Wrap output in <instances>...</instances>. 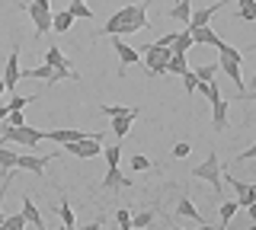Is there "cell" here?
<instances>
[{
	"mask_svg": "<svg viewBox=\"0 0 256 230\" xmlns=\"http://www.w3.org/2000/svg\"><path fill=\"white\" fill-rule=\"evenodd\" d=\"M176 214H180V218H186V221H196V224H208V218H202V214H198V208L189 202V198H180Z\"/></svg>",
	"mask_w": 256,
	"mask_h": 230,
	"instance_id": "18",
	"label": "cell"
},
{
	"mask_svg": "<svg viewBox=\"0 0 256 230\" xmlns=\"http://www.w3.org/2000/svg\"><path fill=\"white\" fill-rule=\"evenodd\" d=\"M29 102H36V96H13L10 102H6V109H10V112H22Z\"/></svg>",
	"mask_w": 256,
	"mask_h": 230,
	"instance_id": "36",
	"label": "cell"
},
{
	"mask_svg": "<svg viewBox=\"0 0 256 230\" xmlns=\"http://www.w3.org/2000/svg\"><path fill=\"white\" fill-rule=\"evenodd\" d=\"M80 138H90L86 131H77V128H54V131H45V141H54V144H74Z\"/></svg>",
	"mask_w": 256,
	"mask_h": 230,
	"instance_id": "14",
	"label": "cell"
},
{
	"mask_svg": "<svg viewBox=\"0 0 256 230\" xmlns=\"http://www.w3.org/2000/svg\"><path fill=\"white\" fill-rule=\"evenodd\" d=\"M228 112H230V102L228 99L212 102V128L214 131H224V128H228Z\"/></svg>",
	"mask_w": 256,
	"mask_h": 230,
	"instance_id": "16",
	"label": "cell"
},
{
	"mask_svg": "<svg viewBox=\"0 0 256 230\" xmlns=\"http://www.w3.org/2000/svg\"><path fill=\"white\" fill-rule=\"evenodd\" d=\"M246 230H256V224H253V227H246Z\"/></svg>",
	"mask_w": 256,
	"mask_h": 230,
	"instance_id": "51",
	"label": "cell"
},
{
	"mask_svg": "<svg viewBox=\"0 0 256 230\" xmlns=\"http://www.w3.org/2000/svg\"><path fill=\"white\" fill-rule=\"evenodd\" d=\"M192 179H205L214 195L224 192V176H221V163H218V154H214V150L198 166H192Z\"/></svg>",
	"mask_w": 256,
	"mask_h": 230,
	"instance_id": "4",
	"label": "cell"
},
{
	"mask_svg": "<svg viewBox=\"0 0 256 230\" xmlns=\"http://www.w3.org/2000/svg\"><path fill=\"white\" fill-rule=\"evenodd\" d=\"M0 141L4 144H22V147H36L38 141H45V131L42 128H29V125H0Z\"/></svg>",
	"mask_w": 256,
	"mask_h": 230,
	"instance_id": "3",
	"label": "cell"
},
{
	"mask_svg": "<svg viewBox=\"0 0 256 230\" xmlns=\"http://www.w3.org/2000/svg\"><path fill=\"white\" fill-rule=\"evenodd\" d=\"M45 64L48 67H70V61L64 58V51L58 48V45H52V48L45 51Z\"/></svg>",
	"mask_w": 256,
	"mask_h": 230,
	"instance_id": "22",
	"label": "cell"
},
{
	"mask_svg": "<svg viewBox=\"0 0 256 230\" xmlns=\"http://www.w3.org/2000/svg\"><path fill=\"white\" fill-rule=\"evenodd\" d=\"M218 67L234 80L237 90H246V86H244V74H240V67H244V51H240V48H234V45L224 42L218 48Z\"/></svg>",
	"mask_w": 256,
	"mask_h": 230,
	"instance_id": "2",
	"label": "cell"
},
{
	"mask_svg": "<svg viewBox=\"0 0 256 230\" xmlns=\"http://www.w3.org/2000/svg\"><path fill=\"white\" fill-rule=\"evenodd\" d=\"M186 29H189V35H192L196 45H212V48H221L224 45V38L214 32L212 26H186Z\"/></svg>",
	"mask_w": 256,
	"mask_h": 230,
	"instance_id": "11",
	"label": "cell"
},
{
	"mask_svg": "<svg viewBox=\"0 0 256 230\" xmlns=\"http://www.w3.org/2000/svg\"><path fill=\"white\" fill-rule=\"evenodd\" d=\"M170 16L176 22H189V16H192V0H176V3L170 6Z\"/></svg>",
	"mask_w": 256,
	"mask_h": 230,
	"instance_id": "21",
	"label": "cell"
},
{
	"mask_svg": "<svg viewBox=\"0 0 256 230\" xmlns=\"http://www.w3.org/2000/svg\"><path fill=\"white\" fill-rule=\"evenodd\" d=\"M58 230H77V227H68V224H61V227H58Z\"/></svg>",
	"mask_w": 256,
	"mask_h": 230,
	"instance_id": "48",
	"label": "cell"
},
{
	"mask_svg": "<svg viewBox=\"0 0 256 230\" xmlns=\"http://www.w3.org/2000/svg\"><path fill=\"white\" fill-rule=\"evenodd\" d=\"M102 157H106V166H118V160H122V147L118 144L102 147Z\"/></svg>",
	"mask_w": 256,
	"mask_h": 230,
	"instance_id": "35",
	"label": "cell"
},
{
	"mask_svg": "<svg viewBox=\"0 0 256 230\" xmlns=\"http://www.w3.org/2000/svg\"><path fill=\"white\" fill-rule=\"evenodd\" d=\"M237 16L246 22H256V0H237Z\"/></svg>",
	"mask_w": 256,
	"mask_h": 230,
	"instance_id": "26",
	"label": "cell"
},
{
	"mask_svg": "<svg viewBox=\"0 0 256 230\" xmlns=\"http://www.w3.org/2000/svg\"><path fill=\"white\" fill-rule=\"evenodd\" d=\"M112 48H116V54H118V64H122V70L132 67V64H141V51L132 48L128 42H122L118 35H112Z\"/></svg>",
	"mask_w": 256,
	"mask_h": 230,
	"instance_id": "10",
	"label": "cell"
},
{
	"mask_svg": "<svg viewBox=\"0 0 256 230\" xmlns=\"http://www.w3.org/2000/svg\"><path fill=\"white\" fill-rule=\"evenodd\" d=\"M176 230H182V227H176Z\"/></svg>",
	"mask_w": 256,
	"mask_h": 230,
	"instance_id": "52",
	"label": "cell"
},
{
	"mask_svg": "<svg viewBox=\"0 0 256 230\" xmlns=\"http://www.w3.org/2000/svg\"><path fill=\"white\" fill-rule=\"evenodd\" d=\"M0 221H4L6 230H22V227H26V218H22V211H20V214H6V218L0 214Z\"/></svg>",
	"mask_w": 256,
	"mask_h": 230,
	"instance_id": "33",
	"label": "cell"
},
{
	"mask_svg": "<svg viewBox=\"0 0 256 230\" xmlns=\"http://www.w3.org/2000/svg\"><path fill=\"white\" fill-rule=\"evenodd\" d=\"M218 70H221L218 64H198L196 70H192V74H196L202 83H208V80H214V74H218Z\"/></svg>",
	"mask_w": 256,
	"mask_h": 230,
	"instance_id": "32",
	"label": "cell"
},
{
	"mask_svg": "<svg viewBox=\"0 0 256 230\" xmlns=\"http://www.w3.org/2000/svg\"><path fill=\"white\" fill-rule=\"evenodd\" d=\"M224 0H218V3H212V6H202V10H192V16H189V22L186 26H212V16L218 10H224Z\"/></svg>",
	"mask_w": 256,
	"mask_h": 230,
	"instance_id": "15",
	"label": "cell"
},
{
	"mask_svg": "<svg viewBox=\"0 0 256 230\" xmlns=\"http://www.w3.org/2000/svg\"><path fill=\"white\" fill-rule=\"evenodd\" d=\"M170 58H173V51H170V48H164V45H157V42H150V45H144V48H141L144 70H148L150 77L166 74V64H170Z\"/></svg>",
	"mask_w": 256,
	"mask_h": 230,
	"instance_id": "5",
	"label": "cell"
},
{
	"mask_svg": "<svg viewBox=\"0 0 256 230\" xmlns=\"http://www.w3.org/2000/svg\"><path fill=\"white\" fill-rule=\"evenodd\" d=\"M244 211H246V214H250V218H253V224H256V202H253V205H246V208H244Z\"/></svg>",
	"mask_w": 256,
	"mask_h": 230,
	"instance_id": "44",
	"label": "cell"
},
{
	"mask_svg": "<svg viewBox=\"0 0 256 230\" xmlns=\"http://www.w3.org/2000/svg\"><path fill=\"white\" fill-rule=\"evenodd\" d=\"M58 218H61V224H68V227H77V218H74V208H70L68 202H61L58 205Z\"/></svg>",
	"mask_w": 256,
	"mask_h": 230,
	"instance_id": "34",
	"label": "cell"
},
{
	"mask_svg": "<svg viewBox=\"0 0 256 230\" xmlns=\"http://www.w3.org/2000/svg\"><path fill=\"white\" fill-rule=\"evenodd\" d=\"M198 230H214V227L212 224H198Z\"/></svg>",
	"mask_w": 256,
	"mask_h": 230,
	"instance_id": "47",
	"label": "cell"
},
{
	"mask_svg": "<svg viewBox=\"0 0 256 230\" xmlns=\"http://www.w3.org/2000/svg\"><path fill=\"white\" fill-rule=\"evenodd\" d=\"M116 224H118V230H132V211H128V208H118L116 211Z\"/></svg>",
	"mask_w": 256,
	"mask_h": 230,
	"instance_id": "38",
	"label": "cell"
},
{
	"mask_svg": "<svg viewBox=\"0 0 256 230\" xmlns=\"http://www.w3.org/2000/svg\"><path fill=\"white\" fill-rule=\"evenodd\" d=\"M6 125H16V128H20V125H26V118H22V112H10L6 115Z\"/></svg>",
	"mask_w": 256,
	"mask_h": 230,
	"instance_id": "42",
	"label": "cell"
},
{
	"mask_svg": "<svg viewBox=\"0 0 256 230\" xmlns=\"http://www.w3.org/2000/svg\"><path fill=\"white\" fill-rule=\"evenodd\" d=\"M134 118H138V115H118V118H112V134H116V138H125L128 128L134 125Z\"/></svg>",
	"mask_w": 256,
	"mask_h": 230,
	"instance_id": "24",
	"label": "cell"
},
{
	"mask_svg": "<svg viewBox=\"0 0 256 230\" xmlns=\"http://www.w3.org/2000/svg\"><path fill=\"white\" fill-rule=\"evenodd\" d=\"M26 10H29V19H32V26H36L38 35L52 32V16H54V10H52V3H48V0H32Z\"/></svg>",
	"mask_w": 256,
	"mask_h": 230,
	"instance_id": "7",
	"label": "cell"
},
{
	"mask_svg": "<svg viewBox=\"0 0 256 230\" xmlns=\"http://www.w3.org/2000/svg\"><path fill=\"white\" fill-rule=\"evenodd\" d=\"M20 80H22V67H20V48H13V51H10V58H6V74H4V86H6V93H13Z\"/></svg>",
	"mask_w": 256,
	"mask_h": 230,
	"instance_id": "12",
	"label": "cell"
},
{
	"mask_svg": "<svg viewBox=\"0 0 256 230\" xmlns=\"http://www.w3.org/2000/svg\"><path fill=\"white\" fill-rule=\"evenodd\" d=\"M100 230H106V227H100Z\"/></svg>",
	"mask_w": 256,
	"mask_h": 230,
	"instance_id": "54",
	"label": "cell"
},
{
	"mask_svg": "<svg viewBox=\"0 0 256 230\" xmlns=\"http://www.w3.org/2000/svg\"><path fill=\"white\" fill-rule=\"evenodd\" d=\"M54 157H32V154H20V160H16V170H26L32 176H45V166L52 163Z\"/></svg>",
	"mask_w": 256,
	"mask_h": 230,
	"instance_id": "13",
	"label": "cell"
},
{
	"mask_svg": "<svg viewBox=\"0 0 256 230\" xmlns=\"http://www.w3.org/2000/svg\"><path fill=\"white\" fill-rule=\"evenodd\" d=\"M182 80H186V96H192V93H198V77L192 74V70H189V74H182Z\"/></svg>",
	"mask_w": 256,
	"mask_h": 230,
	"instance_id": "40",
	"label": "cell"
},
{
	"mask_svg": "<svg viewBox=\"0 0 256 230\" xmlns=\"http://www.w3.org/2000/svg\"><path fill=\"white\" fill-rule=\"evenodd\" d=\"M70 26H74V13L70 10H58L52 16V32H68Z\"/></svg>",
	"mask_w": 256,
	"mask_h": 230,
	"instance_id": "20",
	"label": "cell"
},
{
	"mask_svg": "<svg viewBox=\"0 0 256 230\" xmlns=\"http://www.w3.org/2000/svg\"><path fill=\"white\" fill-rule=\"evenodd\" d=\"M22 218H26V224H32L36 230H45V218H42V211L36 208V202H32L29 195H22Z\"/></svg>",
	"mask_w": 256,
	"mask_h": 230,
	"instance_id": "17",
	"label": "cell"
},
{
	"mask_svg": "<svg viewBox=\"0 0 256 230\" xmlns=\"http://www.w3.org/2000/svg\"><path fill=\"white\" fill-rule=\"evenodd\" d=\"M240 211V205H237V198H234V202H224L221 205V208H218V218H221V224L224 227H228L230 224V218H234V214Z\"/></svg>",
	"mask_w": 256,
	"mask_h": 230,
	"instance_id": "30",
	"label": "cell"
},
{
	"mask_svg": "<svg viewBox=\"0 0 256 230\" xmlns=\"http://www.w3.org/2000/svg\"><path fill=\"white\" fill-rule=\"evenodd\" d=\"M118 189H132V179L122 173V166H106V176L100 182V192H118Z\"/></svg>",
	"mask_w": 256,
	"mask_h": 230,
	"instance_id": "8",
	"label": "cell"
},
{
	"mask_svg": "<svg viewBox=\"0 0 256 230\" xmlns=\"http://www.w3.org/2000/svg\"><path fill=\"white\" fill-rule=\"evenodd\" d=\"M166 74H189V64H186V54H173L170 64H166Z\"/></svg>",
	"mask_w": 256,
	"mask_h": 230,
	"instance_id": "29",
	"label": "cell"
},
{
	"mask_svg": "<svg viewBox=\"0 0 256 230\" xmlns=\"http://www.w3.org/2000/svg\"><path fill=\"white\" fill-rule=\"evenodd\" d=\"M189 154H192V144H189V141H176V144H173V157H176V160H186Z\"/></svg>",
	"mask_w": 256,
	"mask_h": 230,
	"instance_id": "39",
	"label": "cell"
},
{
	"mask_svg": "<svg viewBox=\"0 0 256 230\" xmlns=\"http://www.w3.org/2000/svg\"><path fill=\"white\" fill-rule=\"evenodd\" d=\"M102 224H100V221H93V224H84V227H77V230H100Z\"/></svg>",
	"mask_w": 256,
	"mask_h": 230,
	"instance_id": "45",
	"label": "cell"
},
{
	"mask_svg": "<svg viewBox=\"0 0 256 230\" xmlns=\"http://www.w3.org/2000/svg\"><path fill=\"white\" fill-rule=\"evenodd\" d=\"M198 93H202V96H205L208 102H218V99H221V86L214 83V80H208V83L198 80Z\"/></svg>",
	"mask_w": 256,
	"mask_h": 230,
	"instance_id": "27",
	"label": "cell"
},
{
	"mask_svg": "<svg viewBox=\"0 0 256 230\" xmlns=\"http://www.w3.org/2000/svg\"><path fill=\"white\" fill-rule=\"evenodd\" d=\"M4 93H6V86H4V77H0V96H4Z\"/></svg>",
	"mask_w": 256,
	"mask_h": 230,
	"instance_id": "46",
	"label": "cell"
},
{
	"mask_svg": "<svg viewBox=\"0 0 256 230\" xmlns=\"http://www.w3.org/2000/svg\"><path fill=\"white\" fill-rule=\"evenodd\" d=\"M214 230H228V227H224V224H218V227H214Z\"/></svg>",
	"mask_w": 256,
	"mask_h": 230,
	"instance_id": "49",
	"label": "cell"
},
{
	"mask_svg": "<svg viewBox=\"0 0 256 230\" xmlns=\"http://www.w3.org/2000/svg\"><path fill=\"white\" fill-rule=\"evenodd\" d=\"M68 10L74 13V19H93V10L86 6V0H70Z\"/></svg>",
	"mask_w": 256,
	"mask_h": 230,
	"instance_id": "28",
	"label": "cell"
},
{
	"mask_svg": "<svg viewBox=\"0 0 256 230\" xmlns=\"http://www.w3.org/2000/svg\"><path fill=\"white\" fill-rule=\"evenodd\" d=\"M100 112L109 115V118H118V115H141V109H132V106H109V102H102Z\"/></svg>",
	"mask_w": 256,
	"mask_h": 230,
	"instance_id": "23",
	"label": "cell"
},
{
	"mask_svg": "<svg viewBox=\"0 0 256 230\" xmlns=\"http://www.w3.org/2000/svg\"><path fill=\"white\" fill-rule=\"evenodd\" d=\"M102 131H93L90 138H80V141H74V144H64L68 147V154L70 157H80V160H93V157H100L102 154Z\"/></svg>",
	"mask_w": 256,
	"mask_h": 230,
	"instance_id": "6",
	"label": "cell"
},
{
	"mask_svg": "<svg viewBox=\"0 0 256 230\" xmlns=\"http://www.w3.org/2000/svg\"><path fill=\"white\" fill-rule=\"evenodd\" d=\"M16 160H20V154L10 150L6 144H0V166H4V173H13L16 170Z\"/></svg>",
	"mask_w": 256,
	"mask_h": 230,
	"instance_id": "25",
	"label": "cell"
},
{
	"mask_svg": "<svg viewBox=\"0 0 256 230\" xmlns=\"http://www.w3.org/2000/svg\"><path fill=\"white\" fill-rule=\"evenodd\" d=\"M0 230H6V227H4V221H0Z\"/></svg>",
	"mask_w": 256,
	"mask_h": 230,
	"instance_id": "50",
	"label": "cell"
},
{
	"mask_svg": "<svg viewBox=\"0 0 256 230\" xmlns=\"http://www.w3.org/2000/svg\"><path fill=\"white\" fill-rule=\"evenodd\" d=\"M192 35H189V29H182V32H176L173 35V45H170V51L173 54H189V48H192Z\"/></svg>",
	"mask_w": 256,
	"mask_h": 230,
	"instance_id": "19",
	"label": "cell"
},
{
	"mask_svg": "<svg viewBox=\"0 0 256 230\" xmlns=\"http://www.w3.org/2000/svg\"><path fill=\"white\" fill-rule=\"evenodd\" d=\"M228 182H230V189H234V198H237L240 208H246V205L256 202V186H253V182H244L237 176H228Z\"/></svg>",
	"mask_w": 256,
	"mask_h": 230,
	"instance_id": "9",
	"label": "cell"
},
{
	"mask_svg": "<svg viewBox=\"0 0 256 230\" xmlns=\"http://www.w3.org/2000/svg\"><path fill=\"white\" fill-rule=\"evenodd\" d=\"M246 160H256V141L244 150V154H237V163H246Z\"/></svg>",
	"mask_w": 256,
	"mask_h": 230,
	"instance_id": "41",
	"label": "cell"
},
{
	"mask_svg": "<svg viewBox=\"0 0 256 230\" xmlns=\"http://www.w3.org/2000/svg\"><path fill=\"white\" fill-rule=\"evenodd\" d=\"M154 0H141V3H128L122 10H116L102 26V35H134L141 29H148V6Z\"/></svg>",
	"mask_w": 256,
	"mask_h": 230,
	"instance_id": "1",
	"label": "cell"
},
{
	"mask_svg": "<svg viewBox=\"0 0 256 230\" xmlns=\"http://www.w3.org/2000/svg\"><path fill=\"white\" fill-rule=\"evenodd\" d=\"M173 35H176V32H166V35H160V38H157V45H164V48H170V45H173Z\"/></svg>",
	"mask_w": 256,
	"mask_h": 230,
	"instance_id": "43",
	"label": "cell"
},
{
	"mask_svg": "<svg viewBox=\"0 0 256 230\" xmlns=\"http://www.w3.org/2000/svg\"><path fill=\"white\" fill-rule=\"evenodd\" d=\"M253 83H256V77H253Z\"/></svg>",
	"mask_w": 256,
	"mask_h": 230,
	"instance_id": "53",
	"label": "cell"
},
{
	"mask_svg": "<svg viewBox=\"0 0 256 230\" xmlns=\"http://www.w3.org/2000/svg\"><path fill=\"white\" fill-rule=\"evenodd\" d=\"M150 166H154V163H150L144 154H132V170H134V173H148Z\"/></svg>",
	"mask_w": 256,
	"mask_h": 230,
	"instance_id": "37",
	"label": "cell"
},
{
	"mask_svg": "<svg viewBox=\"0 0 256 230\" xmlns=\"http://www.w3.org/2000/svg\"><path fill=\"white\" fill-rule=\"evenodd\" d=\"M154 218H157L154 211H141V214H134V218H132V230H144V227H150V224H154Z\"/></svg>",
	"mask_w": 256,
	"mask_h": 230,
	"instance_id": "31",
	"label": "cell"
}]
</instances>
